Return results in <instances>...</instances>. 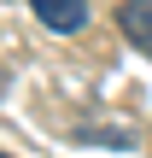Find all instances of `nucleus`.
<instances>
[{"instance_id":"2","label":"nucleus","mask_w":152,"mask_h":158,"mask_svg":"<svg viewBox=\"0 0 152 158\" xmlns=\"http://www.w3.org/2000/svg\"><path fill=\"white\" fill-rule=\"evenodd\" d=\"M117 29L129 35V47L152 53V0H123L117 6Z\"/></svg>"},{"instance_id":"3","label":"nucleus","mask_w":152,"mask_h":158,"mask_svg":"<svg viewBox=\"0 0 152 158\" xmlns=\"http://www.w3.org/2000/svg\"><path fill=\"white\" fill-rule=\"evenodd\" d=\"M0 158H6V152H0Z\"/></svg>"},{"instance_id":"1","label":"nucleus","mask_w":152,"mask_h":158,"mask_svg":"<svg viewBox=\"0 0 152 158\" xmlns=\"http://www.w3.org/2000/svg\"><path fill=\"white\" fill-rule=\"evenodd\" d=\"M35 6V18L53 29V35H76V29H88V0H29Z\"/></svg>"}]
</instances>
